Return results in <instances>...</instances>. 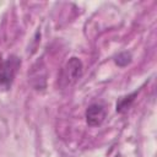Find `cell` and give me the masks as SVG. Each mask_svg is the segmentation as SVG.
<instances>
[{"instance_id":"1","label":"cell","mask_w":157,"mask_h":157,"mask_svg":"<svg viewBox=\"0 0 157 157\" xmlns=\"http://www.w3.org/2000/svg\"><path fill=\"white\" fill-rule=\"evenodd\" d=\"M82 71H83V66L78 58L74 56L69 59V61L61 69L59 76V86L61 88H66L75 85L78 81V78L82 76Z\"/></svg>"},{"instance_id":"2","label":"cell","mask_w":157,"mask_h":157,"mask_svg":"<svg viewBox=\"0 0 157 157\" xmlns=\"http://www.w3.org/2000/svg\"><path fill=\"white\" fill-rule=\"evenodd\" d=\"M20 66V60L15 56L9 58L7 60H0V88H7Z\"/></svg>"},{"instance_id":"3","label":"cell","mask_w":157,"mask_h":157,"mask_svg":"<svg viewBox=\"0 0 157 157\" xmlns=\"http://www.w3.org/2000/svg\"><path fill=\"white\" fill-rule=\"evenodd\" d=\"M105 108L99 103L91 104L86 110V121L91 126H97L105 119Z\"/></svg>"},{"instance_id":"4","label":"cell","mask_w":157,"mask_h":157,"mask_svg":"<svg viewBox=\"0 0 157 157\" xmlns=\"http://www.w3.org/2000/svg\"><path fill=\"white\" fill-rule=\"evenodd\" d=\"M136 94H137V92H134V93H131V94H129V96L121 97V98L118 101V103H117V112L123 113V112H125L126 109H129V107L131 105V103H132V101H134V97H135Z\"/></svg>"},{"instance_id":"5","label":"cell","mask_w":157,"mask_h":157,"mask_svg":"<svg viewBox=\"0 0 157 157\" xmlns=\"http://www.w3.org/2000/svg\"><path fill=\"white\" fill-rule=\"evenodd\" d=\"M130 59H131V56H130L129 53H121V54H119L117 56L115 63L118 65H120V66H125L128 63H130Z\"/></svg>"}]
</instances>
